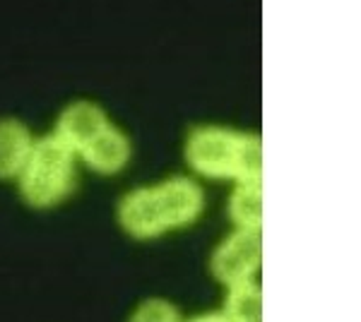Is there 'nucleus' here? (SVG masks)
<instances>
[{
  "instance_id": "f257e3e1",
  "label": "nucleus",
  "mask_w": 361,
  "mask_h": 322,
  "mask_svg": "<svg viewBox=\"0 0 361 322\" xmlns=\"http://www.w3.org/2000/svg\"><path fill=\"white\" fill-rule=\"evenodd\" d=\"M205 207L197 180L171 175L154 185L128 190L118 202V221L130 236L154 238L169 228L193 224Z\"/></svg>"
},
{
  "instance_id": "f03ea898",
  "label": "nucleus",
  "mask_w": 361,
  "mask_h": 322,
  "mask_svg": "<svg viewBox=\"0 0 361 322\" xmlns=\"http://www.w3.org/2000/svg\"><path fill=\"white\" fill-rule=\"evenodd\" d=\"M185 161L205 178L260 180L263 142L260 135L229 125H195L185 137Z\"/></svg>"
},
{
  "instance_id": "7ed1b4c3",
  "label": "nucleus",
  "mask_w": 361,
  "mask_h": 322,
  "mask_svg": "<svg viewBox=\"0 0 361 322\" xmlns=\"http://www.w3.org/2000/svg\"><path fill=\"white\" fill-rule=\"evenodd\" d=\"M75 149L56 132L34 140L25 168L17 175L22 197L32 207H54L75 188Z\"/></svg>"
},
{
  "instance_id": "20e7f679",
  "label": "nucleus",
  "mask_w": 361,
  "mask_h": 322,
  "mask_svg": "<svg viewBox=\"0 0 361 322\" xmlns=\"http://www.w3.org/2000/svg\"><path fill=\"white\" fill-rule=\"evenodd\" d=\"M263 265L260 228H234L212 255V274L219 284L234 286L248 282Z\"/></svg>"
},
{
  "instance_id": "39448f33",
  "label": "nucleus",
  "mask_w": 361,
  "mask_h": 322,
  "mask_svg": "<svg viewBox=\"0 0 361 322\" xmlns=\"http://www.w3.org/2000/svg\"><path fill=\"white\" fill-rule=\"evenodd\" d=\"M109 123L111 120H109L106 111L99 106L97 101L78 99V101H70L68 106L61 111L54 132L66 140L70 147L75 149V154H80Z\"/></svg>"
},
{
  "instance_id": "423d86ee",
  "label": "nucleus",
  "mask_w": 361,
  "mask_h": 322,
  "mask_svg": "<svg viewBox=\"0 0 361 322\" xmlns=\"http://www.w3.org/2000/svg\"><path fill=\"white\" fill-rule=\"evenodd\" d=\"M130 151V137L118 125L109 123L78 156H82L87 166L99 173H118L121 168H126Z\"/></svg>"
},
{
  "instance_id": "0eeeda50",
  "label": "nucleus",
  "mask_w": 361,
  "mask_h": 322,
  "mask_svg": "<svg viewBox=\"0 0 361 322\" xmlns=\"http://www.w3.org/2000/svg\"><path fill=\"white\" fill-rule=\"evenodd\" d=\"M34 135L20 118H0V180L17 178L34 147Z\"/></svg>"
},
{
  "instance_id": "6e6552de",
  "label": "nucleus",
  "mask_w": 361,
  "mask_h": 322,
  "mask_svg": "<svg viewBox=\"0 0 361 322\" xmlns=\"http://www.w3.org/2000/svg\"><path fill=\"white\" fill-rule=\"evenodd\" d=\"M229 216L236 228L263 226V183L241 180L229 197Z\"/></svg>"
},
{
  "instance_id": "1a4fd4ad",
  "label": "nucleus",
  "mask_w": 361,
  "mask_h": 322,
  "mask_svg": "<svg viewBox=\"0 0 361 322\" xmlns=\"http://www.w3.org/2000/svg\"><path fill=\"white\" fill-rule=\"evenodd\" d=\"M224 315L231 322H258L263 320V291L260 286L248 279L229 286L224 303Z\"/></svg>"
},
{
  "instance_id": "9d476101",
  "label": "nucleus",
  "mask_w": 361,
  "mask_h": 322,
  "mask_svg": "<svg viewBox=\"0 0 361 322\" xmlns=\"http://www.w3.org/2000/svg\"><path fill=\"white\" fill-rule=\"evenodd\" d=\"M130 322H180V315L173 303L166 298H147V301L133 313Z\"/></svg>"
},
{
  "instance_id": "9b49d317",
  "label": "nucleus",
  "mask_w": 361,
  "mask_h": 322,
  "mask_svg": "<svg viewBox=\"0 0 361 322\" xmlns=\"http://www.w3.org/2000/svg\"><path fill=\"white\" fill-rule=\"evenodd\" d=\"M185 322H231L226 318L224 313H205V315H197L193 320H185Z\"/></svg>"
},
{
  "instance_id": "f8f14e48",
  "label": "nucleus",
  "mask_w": 361,
  "mask_h": 322,
  "mask_svg": "<svg viewBox=\"0 0 361 322\" xmlns=\"http://www.w3.org/2000/svg\"><path fill=\"white\" fill-rule=\"evenodd\" d=\"M258 322H263V320H258Z\"/></svg>"
}]
</instances>
